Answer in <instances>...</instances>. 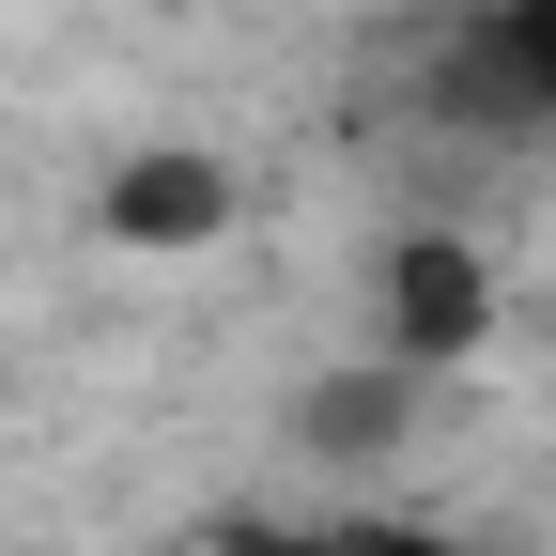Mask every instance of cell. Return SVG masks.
Returning a JSON list of instances; mask_svg holds the SVG:
<instances>
[{
  "label": "cell",
  "instance_id": "277c9868",
  "mask_svg": "<svg viewBox=\"0 0 556 556\" xmlns=\"http://www.w3.org/2000/svg\"><path fill=\"white\" fill-rule=\"evenodd\" d=\"M479 31L510 47V78H526V109L556 124V0H495V16H479Z\"/></svg>",
  "mask_w": 556,
  "mask_h": 556
},
{
  "label": "cell",
  "instance_id": "6da1fadb",
  "mask_svg": "<svg viewBox=\"0 0 556 556\" xmlns=\"http://www.w3.org/2000/svg\"><path fill=\"white\" fill-rule=\"evenodd\" d=\"M479 340H495V263H479L464 232H402V248H387V325H371V356H387V371H464Z\"/></svg>",
  "mask_w": 556,
  "mask_h": 556
},
{
  "label": "cell",
  "instance_id": "8992f818",
  "mask_svg": "<svg viewBox=\"0 0 556 556\" xmlns=\"http://www.w3.org/2000/svg\"><path fill=\"white\" fill-rule=\"evenodd\" d=\"M217 556H340V526H217Z\"/></svg>",
  "mask_w": 556,
  "mask_h": 556
},
{
  "label": "cell",
  "instance_id": "5b68a950",
  "mask_svg": "<svg viewBox=\"0 0 556 556\" xmlns=\"http://www.w3.org/2000/svg\"><path fill=\"white\" fill-rule=\"evenodd\" d=\"M340 556H510V541H448V526H340Z\"/></svg>",
  "mask_w": 556,
  "mask_h": 556
},
{
  "label": "cell",
  "instance_id": "3957f363",
  "mask_svg": "<svg viewBox=\"0 0 556 556\" xmlns=\"http://www.w3.org/2000/svg\"><path fill=\"white\" fill-rule=\"evenodd\" d=\"M402 417H417V371L371 356V371H325V387L294 402V448H309V464H387V448H402Z\"/></svg>",
  "mask_w": 556,
  "mask_h": 556
},
{
  "label": "cell",
  "instance_id": "7a4b0ae2",
  "mask_svg": "<svg viewBox=\"0 0 556 556\" xmlns=\"http://www.w3.org/2000/svg\"><path fill=\"white\" fill-rule=\"evenodd\" d=\"M109 232L124 248H217L232 232V170L217 155H124L109 170Z\"/></svg>",
  "mask_w": 556,
  "mask_h": 556
}]
</instances>
